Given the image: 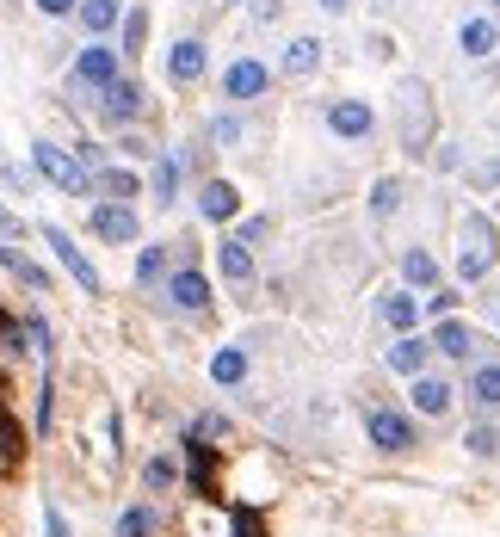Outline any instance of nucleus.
I'll list each match as a JSON object with an SVG mask.
<instances>
[{
  "label": "nucleus",
  "instance_id": "nucleus-1",
  "mask_svg": "<svg viewBox=\"0 0 500 537\" xmlns=\"http://www.w3.org/2000/svg\"><path fill=\"white\" fill-rule=\"evenodd\" d=\"M31 155H38V167H44L50 186H56V192H68V198H87V192L99 186V179H93L75 155H62V149H56V142H31Z\"/></svg>",
  "mask_w": 500,
  "mask_h": 537
},
{
  "label": "nucleus",
  "instance_id": "nucleus-2",
  "mask_svg": "<svg viewBox=\"0 0 500 537\" xmlns=\"http://www.w3.org/2000/svg\"><path fill=\"white\" fill-rule=\"evenodd\" d=\"M365 433H371L377 451H414V420L396 414V408H371L365 414Z\"/></svg>",
  "mask_w": 500,
  "mask_h": 537
},
{
  "label": "nucleus",
  "instance_id": "nucleus-3",
  "mask_svg": "<svg viewBox=\"0 0 500 537\" xmlns=\"http://www.w3.org/2000/svg\"><path fill=\"white\" fill-rule=\"evenodd\" d=\"M44 241L56 247V260H62L68 272H75V284H81V291H87V297H99V272H93V260L81 254V247H75V235H68V229H56V223H50V229H44Z\"/></svg>",
  "mask_w": 500,
  "mask_h": 537
},
{
  "label": "nucleus",
  "instance_id": "nucleus-4",
  "mask_svg": "<svg viewBox=\"0 0 500 537\" xmlns=\"http://www.w3.org/2000/svg\"><path fill=\"white\" fill-rule=\"evenodd\" d=\"M488 266H494V229H488V217H470V247H463L457 272H463V278L476 284V278H482Z\"/></svg>",
  "mask_w": 500,
  "mask_h": 537
},
{
  "label": "nucleus",
  "instance_id": "nucleus-5",
  "mask_svg": "<svg viewBox=\"0 0 500 537\" xmlns=\"http://www.w3.org/2000/svg\"><path fill=\"white\" fill-rule=\"evenodd\" d=\"M75 81H87V87H112V81H118V50H105V44L81 50V56H75Z\"/></svg>",
  "mask_w": 500,
  "mask_h": 537
},
{
  "label": "nucleus",
  "instance_id": "nucleus-6",
  "mask_svg": "<svg viewBox=\"0 0 500 537\" xmlns=\"http://www.w3.org/2000/svg\"><path fill=\"white\" fill-rule=\"evenodd\" d=\"M93 235H99V241H118V247L136 241V210H130V204H99V210H93Z\"/></svg>",
  "mask_w": 500,
  "mask_h": 537
},
{
  "label": "nucleus",
  "instance_id": "nucleus-7",
  "mask_svg": "<svg viewBox=\"0 0 500 537\" xmlns=\"http://www.w3.org/2000/svg\"><path fill=\"white\" fill-rule=\"evenodd\" d=\"M371 105L365 99H340V105H328V130L334 136H371Z\"/></svg>",
  "mask_w": 500,
  "mask_h": 537
},
{
  "label": "nucleus",
  "instance_id": "nucleus-8",
  "mask_svg": "<svg viewBox=\"0 0 500 537\" xmlns=\"http://www.w3.org/2000/svg\"><path fill=\"white\" fill-rule=\"evenodd\" d=\"M266 87H272V75H266L260 62H235L229 75H223V93H229V99H260Z\"/></svg>",
  "mask_w": 500,
  "mask_h": 537
},
{
  "label": "nucleus",
  "instance_id": "nucleus-9",
  "mask_svg": "<svg viewBox=\"0 0 500 537\" xmlns=\"http://www.w3.org/2000/svg\"><path fill=\"white\" fill-rule=\"evenodd\" d=\"M167 297L180 303V309H204V303H210V278L192 272V266H180V272L167 278Z\"/></svg>",
  "mask_w": 500,
  "mask_h": 537
},
{
  "label": "nucleus",
  "instance_id": "nucleus-10",
  "mask_svg": "<svg viewBox=\"0 0 500 537\" xmlns=\"http://www.w3.org/2000/svg\"><path fill=\"white\" fill-rule=\"evenodd\" d=\"M198 210H204V217H210V223H229V217H235V210H241V192L229 186V179H210V186L198 192Z\"/></svg>",
  "mask_w": 500,
  "mask_h": 537
},
{
  "label": "nucleus",
  "instance_id": "nucleus-11",
  "mask_svg": "<svg viewBox=\"0 0 500 537\" xmlns=\"http://www.w3.org/2000/svg\"><path fill=\"white\" fill-rule=\"evenodd\" d=\"M414 408H420L426 420L451 414V383H445V377H414Z\"/></svg>",
  "mask_w": 500,
  "mask_h": 537
},
{
  "label": "nucleus",
  "instance_id": "nucleus-12",
  "mask_svg": "<svg viewBox=\"0 0 500 537\" xmlns=\"http://www.w3.org/2000/svg\"><path fill=\"white\" fill-rule=\"evenodd\" d=\"M426 340H414V334H402L396 346H389V371H402V377H426Z\"/></svg>",
  "mask_w": 500,
  "mask_h": 537
},
{
  "label": "nucleus",
  "instance_id": "nucleus-13",
  "mask_svg": "<svg viewBox=\"0 0 500 537\" xmlns=\"http://www.w3.org/2000/svg\"><path fill=\"white\" fill-rule=\"evenodd\" d=\"M198 75H204V44H192V38L173 44L167 50V81H198Z\"/></svg>",
  "mask_w": 500,
  "mask_h": 537
},
{
  "label": "nucleus",
  "instance_id": "nucleus-14",
  "mask_svg": "<svg viewBox=\"0 0 500 537\" xmlns=\"http://www.w3.org/2000/svg\"><path fill=\"white\" fill-rule=\"evenodd\" d=\"M217 266H223L229 284H247V278H254V254H247V241H223L217 247Z\"/></svg>",
  "mask_w": 500,
  "mask_h": 537
},
{
  "label": "nucleus",
  "instance_id": "nucleus-15",
  "mask_svg": "<svg viewBox=\"0 0 500 537\" xmlns=\"http://www.w3.org/2000/svg\"><path fill=\"white\" fill-rule=\"evenodd\" d=\"M470 346H476V334L463 321H439L433 328V352H445V358H470Z\"/></svg>",
  "mask_w": 500,
  "mask_h": 537
},
{
  "label": "nucleus",
  "instance_id": "nucleus-16",
  "mask_svg": "<svg viewBox=\"0 0 500 537\" xmlns=\"http://www.w3.org/2000/svg\"><path fill=\"white\" fill-rule=\"evenodd\" d=\"M136 112H142V87H130V81L105 87V118H136Z\"/></svg>",
  "mask_w": 500,
  "mask_h": 537
},
{
  "label": "nucleus",
  "instance_id": "nucleus-17",
  "mask_svg": "<svg viewBox=\"0 0 500 537\" xmlns=\"http://www.w3.org/2000/svg\"><path fill=\"white\" fill-rule=\"evenodd\" d=\"M383 321H389L396 334H408L414 321H420V303H414L408 291H389V297H383Z\"/></svg>",
  "mask_w": 500,
  "mask_h": 537
},
{
  "label": "nucleus",
  "instance_id": "nucleus-18",
  "mask_svg": "<svg viewBox=\"0 0 500 537\" xmlns=\"http://www.w3.org/2000/svg\"><path fill=\"white\" fill-rule=\"evenodd\" d=\"M0 266H7L13 278H25L31 291H50V278H44V266H31V260L19 254V247H7V241H0Z\"/></svg>",
  "mask_w": 500,
  "mask_h": 537
},
{
  "label": "nucleus",
  "instance_id": "nucleus-19",
  "mask_svg": "<svg viewBox=\"0 0 500 537\" xmlns=\"http://www.w3.org/2000/svg\"><path fill=\"white\" fill-rule=\"evenodd\" d=\"M470 396H476V408H500V365L470 371Z\"/></svg>",
  "mask_w": 500,
  "mask_h": 537
},
{
  "label": "nucleus",
  "instance_id": "nucleus-20",
  "mask_svg": "<svg viewBox=\"0 0 500 537\" xmlns=\"http://www.w3.org/2000/svg\"><path fill=\"white\" fill-rule=\"evenodd\" d=\"M210 377H217V383H241L247 377V352L241 346H223L217 358H210Z\"/></svg>",
  "mask_w": 500,
  "mask_h": 537
},
{
  "label": "nucleus",
  "instance_id": "nucleus-21",
  "mask_svg": "<svg viewBox=\"0 0 500 537\" xmlns=\"http://www.w3.org/2000/svg\"><path fill=\"white\" fill-rule=\"evenodd\" d=\"M457 38H463V50H470V56H488L494 50V19H463Z\"/></svg>",
  "mask_w": 500,
  "mask_h": 537
},
{
  "label": "nucleus",
  "instance_id": "nucleus-22",
  "mask_svg": "<svg viewBox=\"0 0 500 537\" xmlns=\"http://www.w3.org/2000/svg\"><path fill=\"white\" fill-rule=\"evenodd\" d=\"M402 272H408V284H426V291H433V284H439V260L426 254V247H414V254L402 260Z\"/></svg>",
  "mask_w": 500,
  "mask_h": 537
},
{
  "label": "nucleus",
  "instance_id": "nucleus-23",
  "mask_svg": "<svg viewBox=\"0 0 500 537\" xmlns=\"http://www.w3.org/2000/svg\"><path fill=\"white\" fill-rule=\"evenodd\" d=\"M315 62H321V44L315 38H297L291 50H284V68H291V75H315Z\"/></svg>",
  "mask_w": 500,
  "mask_h": 537
},
{
  "label": "nucleus",
  "instance_id": "nucleus-24",
  "mask_svg": "<svg viewBox=\"0 0 500 537\" xmlns=\"http://www.w3.org/2000/svg\"><path fill=\"white\" fill-rule=\"evenodd\" d=\"M81 25L87 31H112L118 25V0H81Z\"/></svg>",
  "mask_w": 500,
  "mask_h": 537
},
{
  "label": "nucleus",
  "instance_id": "nucleus-25",
  "mask_svg": "<svg viewBox=\"0 0 500 537\" xmlns=\"http://www.w3.org/2000/svg\"><path fill=\"white\" fill-rule=\"evenodd\" d=\"M136 278H142V284H161V278H167V247H161V241H155V247H142Z\"/></svg>",
  "mask_w": 500,
  "mask_h": 537
},
{
  "label": "nucleus",
  "instance_id": "nucleus-26",
  "mask_svg": "<svg viewBox=\"0 0 500 537\" xmlns=\"http://www.w3.org/2000/svg\"><path fill=\"white\" fill-rule=\"evenodd\" d=\"M396 204H402V186H396V179H377L371 210H377V217H396Z\"/></svg>",
  "mask_w": 500,
  "mask_h": 537
},
{
  "label": "nucleus",
  "instance_id": "nucleus-27",
  "mask_svg": "<svg viewBox=\"0 0 500 537\" xmlns=\"http://www.w3.org/2000/svg\"><path fill=\"white\" fill-rule=\"evenodd\" d=\"M155 531V513L149 507H130L124 519H118V537H149Z\"/></svg>",
  "mask_w": 500,
  "mask_h": 537
},
{
  "label": "nucleus",
  "instance_id": "nucleus-28",
  "mask_svg": "<svg viewBox=\"0 0 500 537\" xmlns=\"http://www.w3.org/2000/svg\"><path fill=\"white\" fill-rule=\"evenodd\" d=\"M99 192H112V198H136V179H130L124 167H112V173H99Z\"/></svg>",
  "mask_w": 500,
  "mask_h": 537
},
{
  "label": "nucleus",
  "instance_id": "nucleus-29",
  "mask_svg": "<svg viewBox=\"0 0 500 537\" xmlns=\"http://www.w3.org/2000/svg\"><path fill=\"white\" fill-rule=\"evenodd\" d=\"M13 457H19V426L0 414V470H13Z\"/></svg>",
  "mask_w": 500,
  "mask_h": 537
},
{
  "label": "nucleus",
  "instance_id": "nucleus-30",
  "mask_svg": "<svg viewBox=\"0 0 500 537\" xmlns=\"http://www.w3.org/2000/svg\"><path fill=\"white\" fill-rule=\"evenodd\" d=\"M463 445H470L476 457H494L500 451V433H494V426H470V439H463Z\"/></svg>",
  "mask_w": 500,
  "mask_h": 537
},
{
  "label": "nucleus",
  "instance_id": "nucleus-31",
  "mask_svg": "<svg viewBox=\"0 0 500 537\" xmlns=\"http://www.w3.org/2000/svg\"><path fill=\"white\" fill-rule=\"evenodd\" d=\"M155 192H161V198L180 192V161H161V167H155Z\"/></svg>",
  "mask_w": 500,
  "mask_h": 537
},
{
  "label": "nucleus",
  "instance_id": "nucleus-32",
  "mask_svg": "<svg viewBox=\"0 0 500 537\" xmlns=\"http://www.w3.org/2000/svg\"><path fill=\"white\" fill-rule=\"evenodd\" d=\"M167 482H180V463H173V457H155V463H149V488H167Z\"/></svg>",
  "mask_w": 500,
  "mask_h": 537
},
{
  "label": "nucleus",
  "instance_id": "nucleus-33",
  "mask_svg": "<svg viewBox=\"0 0 500 537\" xmlns=\"http://www.w3.org/2000/svg\"><path fill=\"white\" fill-rule=\"evenodd\" d=\"M223 433H229V420H217V414H204V420H198V433H192V439H223Z\"/></svg>",
  "mask_w": 500,
  "mask_h": 537
},
{
  "label": "nucleus",
  "instance_id": "nucleus-34",
  "mask_svg": "<svg viewBox=\"0 0 500 537\" xmlns=\"http://www.w3.org/2000/svg\"><path fill=\"white\" fill-rule=\"evenodd\" d=\"M38 7H44V13H56V19H62V13H75V0H38Z\"/></svg>",
  "mask_w": 500,
  "mask_h": 537
},
{
  "label": "nucleus",
  "instance_id": "nucleus-35",
  "mask_svg": "<svg viewBox=\"0 0 500 537\" xmlns=\"http://www.w3.org/2000/svg\"><path fill=\"white\" fill-rule=\"evenodd\" d=\"M19 229V217H7V210H0V235H13Z\"/></svg>",
  "mask_w": 500,
  "mask_h": 537
},
{
  "label": "nucleus",
  "instance_id": "nucleus-36",
  "mask_svg": "<svg viewBox=\"0 0 500 537\" xmlns=\"http://www.w3.org/2000/svg\"><path fill=\"white\" fill-rule=\"evenodd\" d=\"M321 7H328V13H340V7H346V0H321Z\"/></svg>",
  "mask_w": 500,
  "mask_h": 537
},
{
  "label": "nucleus",
  "instance_id": "nucleus-37",
  "mask_svg": "<svg viewBox=\"0 0 500 537\" xmlns=\"http://www.w3.org/2000/svg\"><path fill=\"white\" fill-rule=\"evenodd\" d=\"M494 13H500V0H494Z\"/></svg>",
  "mask_w": 500,
  "mask_h": 537
}]
</instances>
